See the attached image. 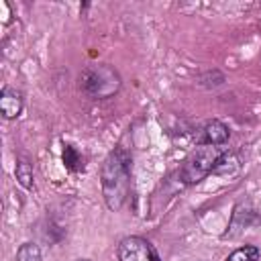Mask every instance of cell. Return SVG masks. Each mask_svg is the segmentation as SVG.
I'll return each mask as SVG.
<instances>
[{"instance_id": "7", "label": "cell", "mask_w": 261, "mask_h": 261, "mask_svg": "<svg viewBox=\"0 0 261 261\" xmlns=\"http://www.w3.org/2000/svg\"><path fill=\"white\" fill-rule=\"evenodd\" d=\"M61 157H63V163H65V167H67L69 171H82V169H84V157L80 155V151H77L73 145L65 143Z\"/></svg>"}, {"instance_id": "9", "label": "cell", "mask_w": 261, "mask_h": 261, "mask_svg": "<svg viewBox=\"0 0 261 261\" xmlns=\"http://www.w3.org/2000/svg\"><path fill=\"white\" fill-rule=\"evenodd\" d=\"M14 177H16V181L22 188L31 190L33 188V165H31V161L18 159L16 161V167H14Z\"/></svg>"}, {"instance_id": "5", "label": "cell", "mask_w": 261, "mask_h": 261, "mask_svg": "<svg viewBox=\"0 0 261 261\" xmlns=\"http://www.w3.org/2000/svg\"><path fill=\"white\" fill-rule=\"evenodd\" d=\"M228 139H230L228 126L222 120H216V118L204 122L198 128V135H196L198 145H212V147H222V145L228 143Z\"/></svg>"}, {"instance_id": "10", "label": "cell", "mask_w": 261, "mask_h": 261, "mask_svg": "<svg viewBox=\"0 0 261 261\" xmlns=\"http://www.w3.org/2000/svg\"><path fill=\"white\" fill-rule=\"evenodd\" d=\"M259 255H261L259 247H255V245H243V247L234 249L226 257V261H259Z\"/></svg>"}, {"instance_id": "11", "label": "cell", "mask_w": 261, "mask_h": 261, "mask_svg": "<svg viewBox=\"0 0 261 261\" xmlns=\"http://www.w3.org/2000/svg\"><path fill=\"white\" fill-rule=\"evenodd\" d=\"M16 261H41V249L35 243H22L16 249Z\"/></svg>"}, {"instance_id": "6", "label": "cell", "mask_w": 261, "mask_h": 261, "mask_svg": "<svg viewBox=\"0 0 261 261\" xmlns=\"http://www.w3.org/2000/svg\"><path fill=\"white\" fill-rule=\"evenodd\" d=\"M22 106H24V98H22L20 90L10 88V86L2 88V92H0V112L6 120H12V118L20 116Z\"/></svg>"}, {"instance_id": "8", "label": "cell", "mask_w": 261, "mask_h": 261, "mask_svg": "<svg viewBox=\"0 0 261 261\" xmlns=\"http://www.w3.org/2000/svg\"><path fill=\"white\" fill-rule=\"evenodd\" d=\"M237 169H239V159H237V155L230 153V151H224V153L218 157V161H216L212 173H216V175H226V173H234Z\"/></svg>"}, {"instance_id": "4", "label": "cell", "mask_w": 261, "mask_h": 261, "mask_svg": "<svg viewBox=\"0 0 261 261\" xmlns=\"http://www.w3.org/2000/svg\"><path fill=\"white\" fill-rule=\"evenodd\" d=\"M116 255H118V261H161L155 247L139 234L124 237L118 243Z\"/></svg>"}, {"instance_id": "3", "label": "cell", "mask_w": 261, "mask_h": 261, "mask_svg": "<svg viewBox=\"0 0 261 261\" xmlns=\"http://www.w3.org/2000/svg\"><path fill=\"white\" fill-rule=\"evenodd\" d=\"M224 153L222 147H212V145H198L181 163L179 167V177L184 184L194 186L202 181L206 175L214 171V165L218 157Z\"/></svg>"}, {"instance_id": "1", "label": "cell", "mask_w": 261, "mask_h": 261, "mask_svg": "<svg viewBox=\"0 0 261 261\" xmlns=\"http://www.w3.org/2000/svg\"><path fill=\"white\" fill-rule=\"evenodd\" d=\"M102 196L106 206L116 212L124 206L130 192V153L124 147L112 149L100 169Z\"/></svg>"}, {"instance_id": "2", "label": "cell", "mask_w": 261, "mask_h": 261, "mask_svg": "<svg viewBox=\"0 0 261 261\" xmlns=\"http://www.w3.org/2000/svg\"><path fill=\"white\" fill-rule=\"evenodd\" d=\"M80 90L92 98V100H106V98H112L120 86H122V80H120V73L108 65V63H100V65H90L86 67L80 77Z\"/></svg>"}]
</instances>
